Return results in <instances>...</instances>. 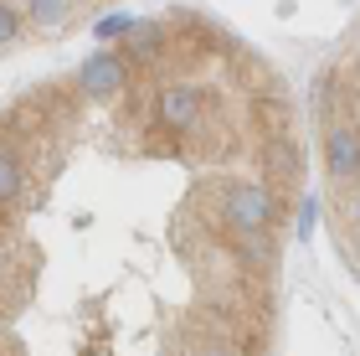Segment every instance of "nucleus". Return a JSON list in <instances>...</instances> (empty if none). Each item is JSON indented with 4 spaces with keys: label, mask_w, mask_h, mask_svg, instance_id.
Returning a JSON list of instances; mask_svg holds the SVG:
<instances>
[{
    "label": "nucleus",
    "mask_w": 360,
    "mask_h": 356,
    "mask_svg": "<svg viewBox=\"0 0 360 356\" xmlns=\"http://www.w3.org/2000/svg\"><path fill=\"white\" fill-rule=\"evenodd\" d=\"M217 212L232 233H273L283 217V191L232 181V186H217Z\"/></svg>",
    "instance_id": "1"
},
{
    "label": "nucleus",
    "mask_w": 360,
    "mask_h": 356,
    "mask_svg": "<svg viewBox=\"0 0 360 356\" xmlns=\"http://www.w3.org/2000/svg\"><path fill=\"white\" fill-rule=\"evenodd\" d=\"M77 93H83V104H108V99H119L124 83H129V62L119 52H98L83 62V73L72 78Z\"/></svg>",
    "instance_id": "2"
},
{
    "label": "nucleus",
    "mask_w": 360,
    "mask_h": 356,
    "mask_svg": "<svg viewBox=\"0 0 360 356\" xmlns=\"http://www.w3.org/2000/svg\"><path fill=\"white\" fill-rule=\"evenodd\" d=\"M355 119H340L324 140V160H330V181L335 186H350L355 181Z\"/></svg>",
    "instance_id": "3"
},
{
    "label": "nucleus",
    "mask_w": 360,
    "mask_h": 356,
    "mask_svg": "<svg viewBox=\"0 0 360 356\" xmlns=\"http://www.w3.org/2000/svg\"><path fill=\"white\" fill-rule=\"evenodd\" d=\"M15 37H21V16H15V6L0 0V47H11Z\"/></svg>",
    "instance_id": "4"
},
{
    "label": "nucleus",
    "mask_w": 360,
    "mask_h": 356,
    "mask_svg": "<svg viewBox=\"0 0 360 356\" xmlns=\"http://www.w3.org/2000/svg\"><path fill=\"white\" fill-rule=\"evenodd\" d=\"M124 31H129L124 16H108V21H98V37H124Z\"/></svg>",
    "instance_id": "5"
}]
</instances>
